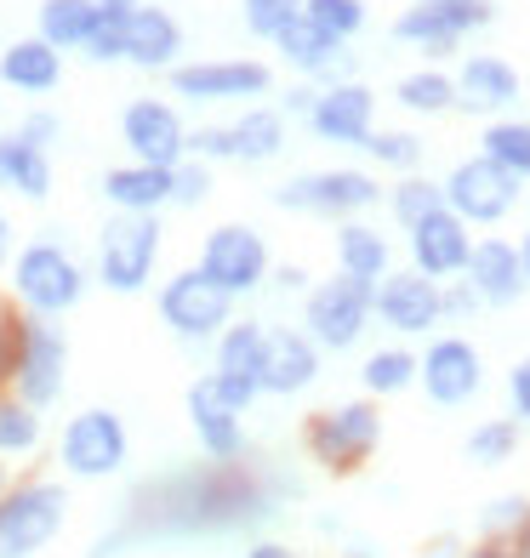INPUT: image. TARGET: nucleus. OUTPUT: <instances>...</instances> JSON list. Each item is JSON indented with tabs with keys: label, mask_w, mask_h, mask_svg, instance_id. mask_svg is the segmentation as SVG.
<instances>
[{
	"label": "nucleus",
	"mask_w": 530,
	"mask_h": 558,
	"mask_svg": "<svg viewBox=\"0 0 530 558\" xmlns=\"http://www.w3.org/2000/svg\"><path fill=\"white\" fill-rule=\"evenodd\" d=\"M302 445L320 462V473L332 478H348L360 473L376 445H383V411L371 399H348V404H332V411H314L302 422Z\"/></svg>",
	"instance_id": "f257e3e1"
},
{
	"label": "nucleus",
	"mask_w": 530,
	"mask_h": 558,
	"mask_svg": "<svg viewBox=\"0 0 530 558\" xmlns=\"http://www.w3.org/2000/svg\"><path fill=\"white\" fill-rule=\"evenodd\" d=\"M7 274H12L17 308H23V314H46V319L81 308V296H86V286H92L86 268H81V257H74V251H63L58 240L23 245Z\"/></svg>",
	"instance_id": "f03ea898"
},
{
	"label": "nucleus",
	"mask_w": 530,
	"mask_h": 558,
	"mask_svg": "<svg viewBox=\"0 0 530 558\" xmlns=\"http://www.w3.org/2000/svg\"><path fill=\"white\" fill-rule=\"evenodd\" d=\"M160 240L166 228L160 217H143V211H115L97 234V286L115 291V296H137L148 291L160 263Z\"/></svg>",
	"instance_id": "7ed1b4c3"
},
{
	"label": "nucleus",
	"mask_w": 530,
	"mask_h": 558,
	"mask_svg": "<svg viewBox=\"0 0 530 558\" xmlns=\"http://www.w3.org/2000/svg\"><path fill=\"white\" fill-rule=\"evenodd\" d=\"M69 519V490L58 478H23L0 490V558H35L58 542Z\"/></svg>",
	"instance_id": "20e7f679"
},
{
	"label": "nucleus",
	"mask_w": 530,
	"mask_h": 558,
	"mask_svg": "<svg viewBox=\"0 0 530 558\" xmlns=\"http://www.w3.org/2000/svg\"><path fill=\"white\" fill-rule=\"evenodd\" d=\"M376 319V286L371 279H348V274H332L302 296V331H309L325 353H348L360 348V337L371 331Z\"/></svg>",
	"instance_id": "39448f33"
},
{
	"label": "nucleus",
	"mask_w": 530,
	"mask_h": 558,
	"mask_svg": "<svg viewBox=\"0 0 530 558\" xmlns=\"http://www.w3.org/2000/svg\"><path fill=\"white\" fill-rule=\"evenodd\" d=\"M155 308H160V325L177 337V342H217L222 331L234 325V296L217 286V279H206L200 268H183V274H171L160 296H155Z\"/></svg>",
	"instance_id": "423d86ee"
},
{
	"label": "nucleus",
	"mask_w": 530,
	"mask_h": 558,
	"mask_svg": "<svg viewBox=\"0 0 530 558\" xmlns=\"http://www.w3.org/2000/svg\"><path fill=\"white\" fill-rule=\"evenodd\" d=\"M69 383V337L58 331V319L46 314H17V360H12V393L29 399L35 411L63 399Z\"/></svg>",
	"instance_id": "0eeeda50"
},
{
	"label": "nucleus",
	"mask_w": 530,
	"mask_h": 558,
	"mask_svg": "<svg viewBox=\"0 0 530 558\" xmlns=\"http://www.w3.org/2000/svg\"><path fill=\"white\" fill-rule=\"evenodd\" d=\"M58 462L69 478H115L125 462H132V434H125L120 411L109 404H86L63 422L58 439Z\"/></svg>",
	"instance_id": "6e6552de"
},
{
	"label": "nucleus",
	"mask_w": 530,
	"mask_h": 558,
	"mask_svg": "<svg viewBox=\"0 0 530 558\" xmlns=\"http://www.w3.org/2000/svg\"><path fill=\"white\" fill-rule=\"evenodd\" d=\"M376 199H388L383 183L371 171H353V166H325V171H297L291 183L274 189V206L280 211H314V217H360L371 211Z\"/></svg>",
	"instance_id": "1a4fd4ad"
},
{
	"label": "nucleus",
	"mask_w": 530,
	"mask_h": 558,
	"mask_svg": "<svg viewBox=\"0 0 530 558\" xmlns=\"http://www.w3.org/2000/svg\"><path fill=\"white\" fill-rule=\"evenodd\" d=\"M206 279H217L234 302L263 291L268 274H274V257H268V240L257 234L251 222H217L206 240H200V263H194Z\"/></svg>",
	"instance_id": "9d476101"
},
{
	"label": "nucleus",
	"mask_w": 530,
	"mask_h": 558,
	"mask_svg": "<svg viewBox=\"0 0 530 558\" xmlns=\"http://www.w3.org/2000/svg\"><path fill=\"white\" fill-rule=\"evenodd\" d=\"M519 177L514 171H502L496 160H485V155H473V160H462L457 171L445 177V206L457 211L468 228L479 222V228H491V222H502L514 206H519Z\"/></svg>",
	"instance_id": "9b49d317"
},
{
	"label": "nucleus",
	"mask_w": 530,
	"mask_h": 558,
	"mask_svg": "<svg viewBox=\"0 0 530 558\" xmlns=\"http://www.w3.org/2000/svg\"><path fill=\"white\" fill-rule=\"evenodd\" d=\"M485 23H496L491 0H417L406 17H394V40H411L427 58H445L457 52L468 29H485Z\"/></svg>",
	"instance_id": "f8f14e48"
},
{
	"label": "nucleus",
	"mask_w": 530,
	"mask_h": 558,
	"mask_svg": "<svg viewBox=\"0 0 530 558\" xmlns=\"http://www.w3.org/2000/svg\"><path fill=\"white\" fill-rule=\"evenodd\" d=\"M263 342H268V325L257 319H234L229 331L212 342V383L222 388V399L251 411L263 399Z\"/></svg>",
	"instance_id": "ddd939ff"
},
{
	"label": "nucleus",
	"mask_w": 530,
	"mask_h": 558,
	"mask_svg": "<svg viewBox=\"0 0 530 558\" xmlns=\"http://www.w3.org/2000/svg\"><path fill=\"white\" fill-rule=\"evenodd\" d=\"M376 319L399 337H427L434 325H445L439 279H427L417 268H388L383 279H376Z\"/></svg>",
	"instance_id": "4468645a"
},
{
	"label": "nucleus",
	"mask_w": 530,
	"mask_h": 558,
	"mask_svg": "<svg viewBox=\"0 0 530 558\" xmlns=\"http://www.w3.org/2000/svg\"><path fill=\"white\" fill-rule=\"evenodd\" d=\"M120 143L143 166H183L189 160V125L166 97H132L120 114Z\"/></svg>",
	"instance_id": "2eb2a0df"
},
{
	"label": "nucleus",
	"mask_w": 530,
	"mask_h": 558,
	"mask_svg": "<svg viewBox=\"0 0 530 558\" xmlns=\"http://www.w3.org/2000/svg\"><path fill=\"white\" fill-rule=\"evenodd\" d=\"M274 86L268 63L251 58H217V63H177L171 69V92L189 104H234V97H263Z\"/></svg>",
	"instance_id": "dca6fc26"
},
{
	"label": "nucleus",
	"mask_w": 530,
	"mask_h": 558,
	"mask_svg": "<svg viewBox=\"0 0 530 558\" xmlns=\"http://www.w3.org/2000/svg\"><path fill=\"white\" fill-rule=\"evenodd\" d=\"M417 388L434 404H468L479 388H485V360L468 337H434L422 348V376Z\"/></svg>",
	"instance_id": "f3484780"
},
{
	"label": "nucleus",
	"mask_w": 530,
	"mask_h": 558,
	"mask_svg": "<svg viewBox=\"0 0 530 558\" xmlns=\"http://www.w3.org/2000/svg\"><path fill=\"white\" fill-rule=\"evenodd\" d=\"M309 125L320 143H337V148H365V137L376 132V92L365 81H337L325 86L314 104H309Z\"/></svg>",
	"instance_id": "a211bd4d"
},
{
	"label": "nucleus",
	"mask_w": 530,
	"mask_h": 558,
	"mask_svg": "<svg viewBox=\"0 0 530 558\" xmlns=\"http://www.w3.org/2000/svg\"><path fill=\"white\" fill-rule=\"evenodd\" d=\"M183 411H189V427H194V439L212 462H234V456L245 450V422H240L245 411L222 399V388L212 383V376H194L189 383Z\"/></svg>",
	"instance_id": "6ab92c4d"
},
{
	"label": "nucleus",
	"mask_w": 530,
	"mask_h": 558,
	"mask_svg": "<svg viewBox=\"0 0 530 558\" xmlns=\"http://www.w3.org/2000/svg\"><path fill=\"white\" fill-rule=\"evenodd\" d=\"M406 240H411V268L427 274V279H439V286L457 279L468 268V257H473V234H468V222L450 206H439L434 217H422L417 228H406Z\"/></svg>",
	"instance_id": "aec40b11"
},
{
	"label": "nucleus",
	"mask_w": 530,
	"mask_h": 558,
	"mask_svg": "<svg viewBox=\"0 0 530 558\" xmlns=\"http://www.w3.org/2000/svg\"><path fill=\"white\" fill-rule=\"evenodd\" d=\"M462 279L473 286L479 308H514V302L530 291L525 257H519V245H508V240H473V257H468Z\"/></svg>",
	"instance_id": "412c9836"
},
{
	"label": "nucleus",
	"mask_w": 530,
	"mask_h": 558,
	"mask_svg": "<svg viewBox=\"0 0 530 558\" xmlns=\"http://www.w3.org/2000/svg\"><path fill=\"white\" fill-rule=\"evenodd\" d=\"M320 342L309 337V331H274L268 325V342H263V393H274V399H291V393H302V388H314L320 383Z\"/></svg>",
	"instance_id": "4be33fe9"
},
{
	"label": "nucleus",
	"mask_w": 530,
	"mask_h": 558,
	"mask_svg": "<svg viewBox=\"0 0 530 558\" xmlns=\"http://www.w3.org/2000/svg\"><path fill=\"white\" fill-rule=\"evenodd\" d=\"M519 104V69L496 52H479L457 74V109L462 114H502Z\"/></svg>",
	"instance_id": "5701e85b"
},
{
	"label": "nucleus",
	"mask_w": 530,
	"mask_h": 558,
	"mask_svg": "<svg viewBox=\"0 0 530 558\" xmlns=\"http://www.w3.org/2000/svg\"><path fill=\"white\" fill-rule=\"evenodd\" d=\"M183 52V23L166 7H137L125 17V63L132 69H177Z\"/></svg>",
	"instance_id": "b1692460"
},
{
	"label": "nucleus",
	"mask_w": 530,
	"mask_h": 558,
	"mask_svg": "<svg viewBox=\"0 0 530 558\" xmlns=\"http://www.w3.org/2000/svg\"><path fill=\"white\" fill-rule=\"evenodd\" d=\"M171 171L177 166H109L104 171V199L115 211H143V217H160L171 206Z\"/></svg>",
	"instance_id": "393cba45"
},
{
	"label": "nucleus",
	"mask_w": 530,
	"mask_h": 558,
	"mask_svg": "<svg viewBox=\"0 0 530 558\" xmlns=\"http://www.w3.org/2000/svg\"><path fill=\"white\" fill-rule=\"evenodd\" d=\"M0 81H7L12 92H29V97L58 92L63 52H58L52 40H40V35H23V40H12L7 52H0Z\"/></svg>",
	"instance_id": "a878e982"
},
{
	"label": "nucleus",
	"mask_w": 530,
	"mask_h": 558,
	"mask_svg": "<svg viewBox=\"0 0 530 558\" xmlns=\"http://www.w3.org/2000/svg\"><path fill=\"white\" fill-rule=\"evenodd\" d=\"M274 46H280V58H286L297 74H342V46H348V40L325 35L320 23L302 12V17H291L286 29L274 35Z\"/></svg>",
	"instance_id": "bb28decb"
},
{
	"label": "nucleus",
	"mask_w": 530,
	"mask_h": 558,
	"mask_svg": "<svg viewBox=\"0 0 530 558\" xmlns=\"http://www.w3.org/2000/svg\"><path fill=\"white\" fill-rule=\"evenodd\" d=\"M0 189H12L17 199H29V206L52 199V155L35 143H23L17 132H7L0 137Z\"/></svg>",
	"instance_id": "cd10ccee"
},
{
	"label": "nucleus",
	"mask_w": 530,
	"mask_h": 558,
	"mask_svg": "<svg viewBox=\"0 0 530 558\" xmlns=\"http://www.w3.org/2000/svg\"><path fill=\"white\" fill-rule=\"evenodd\" d=\"M286 148V114L280 109H245L240 120H229V160L240 166H268Z\"/></svg>",
	"instance_id": "c85d7f7f"
},
{
	"label": "nucleus",
	"mask_w": 530,
	"mask_h": 558,
	"mask_svg": "<svg viewBox=\"0 0 530 558\" xmlns=\"http://www.w3.org/2000/svg\"><path fill=\"white\" fill-rule=\"evenodd\" d=\"M337 274H348V279H383L388 274V240L376 234L371 222H360V217H348V222H337Z\"/></svg>",
	"instance_id": "c756f323"
},
{
	"label": "nucleus",
	"mask_w": 530,
	"mask_h": 558,
	"mask_svg": "<svg viewBox=\"0 0 530 558\" xmlns=\"http://www.w3.org/2000/svg\"><path fill=\"white\" fill-rule=\"evenodd\" d=\"M394 104H399V109H411V114L439 120V114L457 109V74H445L439 63L399 74V81H394Z\"/></svg>",
	"instance_id": "7c9ffc66"
},
{
	"label": "nucleus",
	"mask_w": 530,
	"mask_h": 558,
	"mask_svg": "<svg viewBox=\"0 0 530 558\" xmlns=\"http://www.w3.org/2000/svg\"><path fill=\"white\" fill-rule=\"evenodd\" d=\"M97 23H104L97 0H40V40H52L58 52H81Z\"/></svg>",
	"instance_id": "2f4dec72"
},
{
	"label": "nucleus",
	"mask_w": 530,
	"mask_h": 558,
	"mask_svg": "<svg viewBox=\"0 0 530 558\" xmlns=\"http://www.w3.org/2000/svg\"><path fill=\"white\" fill-rule=\"evenodd\" d=\"M417 376H422V353H411V348H376V353H365V365H360V383H365V393L371 399H394V393H411L417 388Z\"/></svg>",
	"instance_id": "473e14b6"
},
{
	"label": "nucleus",
	"mask_w": 530,
	"mask_h": 558,
	"mask_svg": "<svg viewBox=\"0 0 530 558\" xmlns=\"http://www.w3.org/2000/svg\"><path fill=\"white\" fill-rule=\"evenodd\" d=\"M46 439V422L29 399H17L12 388H0V456H35Z\"/></svg>",
	"instance_id": "72a5a7b5"
},
{
	"label": "nucleus",
	"mask_w": 530,
	"mask_h": 558,
	"mask_svg": "<svg viewBox=\"0 0 530 558\" xmlns=\"http://www.w3.org/2000/svg\"><path fill=\"white\" fill-rule=\"evenodd\" d=\"M479 143H485L479 148L485 160H496L502 171H514L519 183H530V120H491Z\"/></svg>",
	"instance_id": "f704fd0d"
},
{
	"label": "nucleus",
	"mask_w": 530,
	"mask_h": 558,
	"mask_svg": "<svg viewBox=\"0 0 530 558\" xmlns=\"http://www.w3.org/2000/svg\"><path fill=\"white\" fill-rule=\"evenodd\" d=\"M445 206V189L439 183H427V177H399V183L388 189V211H394V222L399 228H417L422 217H434Z\"/></svg>",
	"instance_id": "c9c22d12"
},
{
	"label": "nucleus",
	"mask_w": 530,
	"mask_h": 558,
	"mask_svg": "<svg viewBox=\"0 0 530 558\" xmlns=\"http://www.w3.org/2000/svg\"><path fill=\"white\" fill-rule=\"evenodd\" d=\"M514 450H519V422H479L462 445V456L473 468H502Z\"/></svg>",
	"instance_id": "e433bc0d"
},
{
	"label": "nucleus",
	"mask_w": 530,
	"mask_h": 558,
	"mask_svg": "<svg viewBox=\"0 0 530 558\" xmlns=\"http://www.w3.org/2000/svg\"><path fill=\"white\" fill-rule=\"evenodd\" d=\"M302 12H309L325 35H337V40H353L371 23L365 0H302Z\"/></svg>",
	"instance_id": "4c0bfd02"
},
{
	"label": "nucleus",
	"mask_w": 530,
	"mask_h": 558,
	"mask_svg": "<svg viewBox=\"0 0 530 558\" xmlns=\"http://www.w3.org/2000/svg\"><path fill=\"white\" fill-rule=\"evenodd\" d=\"M365 155L376 160V166H394V171H417L422 166V137L417 132H371L365 137Z\"/></svg>",
	"instance_id": "58836bf2"
},
{
	"label": "nucleus",
	"mask_w": 530,
	"mask_h": 558,
	"mask_svg": "<svg viewBox=\"0 0 530 558\" xmlns=\"http://www.w3.org/2000/svg\"><path fill=\"white\" fill-rule=\"evenodd\" d=\"M240 17H245V29H251V35L274 40L291 17H302V0H240Z\"/></svg>",
	"instance_id": "ea45409f"
},
{
	"label": "nucleus",
	"mask_w": 530,
	"mask_h": 558,
	"mask_svg": "<svg viewBox=\"0 0 530 558\" xmlns=\"http://www.w3.org/2000/svg\"><path fill=\"white\" fill-rule=\"evenodd\" d=\"M206 194H212V166L189 155L183 166L171 171V206H177V211H194Z\"/></svg>",
	"instance_id": "a19ab883"
},
{
	"label": "nucleus",
	"mask_w": 530,
	"mask_h": 558,
	"mask_svg": "<svg viewBox=\"0 0 530 558\" xmlns=\"http://www.w3.org/2000/svg\"><path fill=\"white\" fill-rule=\"evenodd\" d=\"M81 52H86L92 63H125V17H109V12H104V23L92 29V40L81 46Z\"/></svg>",
	"instance_id": "79ce46f5"
},
{
	"label": "nucleus",
	"mask_w": 530,
	"mask_h": 558,
	"mask_svg": "<svg viewBox=\"0 0 530 558\" xmlns=\"http://www.w3.org/2000/svg\"><path fill=\"white\" fill-rule=\"evenodd\" d=\"M525 519H530V501L525 496H496L491 513L479 519V524H485V536H496V530H519Z\"/></svg>",
	"instance_id": "37998d69"
},
{
	"label": "nucleus",
	"mask_w": 530,
	"mask_h": 558,
	"mask_svg": "<svg viewBox=\"0 0 530 558\" xmlns=\"http://www.w3.org/2000/svg\"><path fill=\"white\" fill-rule=\"evenodd\" d=\"M58 132H63V120H58V114H23V125H17V137H23V143H35V148H52Z\"/></svg>",
	"instance_id": "c03bdc74"
},
{
	"label": "nucleus",
	"mask_w": 530,
	"mask_h": 558,
	"mask_svg": "<svg viewBox=\"0 0 530 558\" xmlns=\"http://www.w3.org/2000/svg\"><path fill=\"white\" fill-rule=\"evenodd\" d=\"M445 319H468V314H479V296H473V286L468 279H445Z\"/></svg>",
	"instance_id": "a18cd8bd"
},
{
	"label": "nucleus",
	"mask_w": 530,
	"mask_h": 558,
	"mask_svg": "<svg viewBox=\"0 0 530 558\" xmlns=\"http://www.w3.org/2000/svg\"><path fill=\"white\" fill-rule=\"evenodd\" d=\"M508 399H514V416H519V422H530V353L508 371Z\"/></svg>",
	"instance_id": "49530a36"
},
{
	"label": "nucleus",
	"mask_w": 530,
	"mask_h": 558,
	"mask_svg": "<svg viewBox=\"0 0 530 558\" xmlns=\"http://www.w3.org/2000/svg\"><path fill=\"white\" fill-rule=\"evenodd\" d=\"M245 558H297V553H291L286 542H251V547H245Z\"/></svg>",
	"instance_id": "de8ad7c7"
},
{
	"label": "nucleus",
	"mask_w": 530,
	"mask_h": 558,
	"mask_svg": "<svg viewBox=\"0 0 530 558\" xmlns=\"http://www.w3.org/2000/svg\"><path fill=\"white\" fill-rule=\"evenodd\" d=\"M274 279H280V291H302V296L314 291V286H309V274H302V268H280Z\"/></svg>",
	"instance_id": "09e8293b"
},
{
	"label": "nucleus",
	"mask_w": 530,
	"mask_h": 558,
	"mask_svg": "<svg viewBox=\"0 0 530 558\" xmlns=\"http://www.w3.org/2000/svg\"><path fill=\"white\" fill-rule=\"evenodd\" d=\"M0 268H12V217L0 211Z\"/></svg>",
	"instance_id": "8fccbe9b"
},
{
	"label": "nucleus",
	"mask_w": 530,
	"mask_h": 558,
	"mask_svg": "<svg viewBox=\"0 0 530 558\" xmlns=\"http://www.w3.org/2000/svg\"><path fill=\"white\" fill-rule=\"evenodd\" d=\"M97 7H104L109 17H132V12L143 7V0H97Z\"/></svg>",
	"instance_id": "3c124183"
},
{
	"label": "nucleus",
	"mask_w": 530,
	"mask_h": 558,
	"mask_svg": "<svg viewBox=\"0 0 530 558\" xmlns=\"http://www.w3.org/2000/svg\"><path fill=\"white\" fill-rule=\"evenodd\" d=\"M468 558H514L508 547H479V553H468Z\"/></svg>",
	"instance_id": "603ef678"
},
{
	"label": "nucleus",
	"mask_w": 530,
	"mask_h": 558,
	"mask_svg": "<svg viewBox=\"0 0 530 558\" xmlns=\"http://www.w3.org/2000/svg\"><path fill=\"white\" fill-rule=\"evenodd\" d=\"M519 257H525V279H530V234L519 240Z\"/></svg>",
	"instance_id": "864d4df0"
},
{
	"label": "nucleus",
	"mask_w": 530,
	"mask_h": 558,
	"mask_svg": "<svg viewBox=\"0 0 530 558\" xmlns=\"http://www.w3.org/2000/svg\"><path fill=\"white\" fill-rule=\"evenodd\" d=\"M0 490H7V478H0Z\"/></svg>",
	"instance_id": "5fc2aeb1"
}]
</instances>
